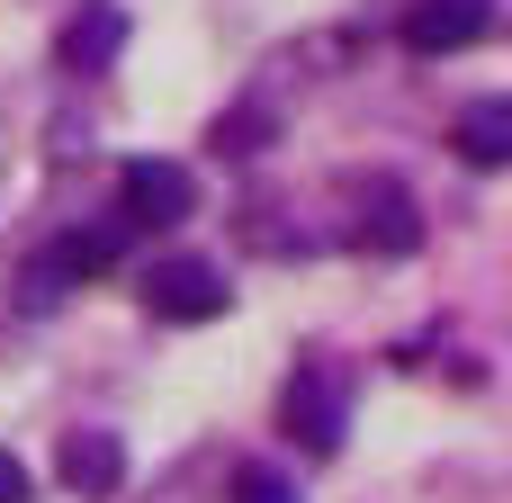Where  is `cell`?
Instances as JSON below:
<instances>
[{"instance_id":"1","label":"cell","mask_w":512,"mask_h":503,"mask_svg":"<svg viewBox=\"0 0 512 503\" xmlns=\"http://www.w3.org/2000/svg\"><path fill=\"white\" fill-rule=\"evenodd\" d=\"M189 207H198V180H189L180 162L135 153V162L117 171V225H153V234H171V225H189Z\"/></svg>"},{"instance_id":"2","label":"cell","mask_w":512,"mask_h":503,"mask_svg":"<svg viewBox=\"0 0 512 503\" xmlns=\"http://www.w3.org/2000/svg\"><path fill=\"white\" fill-rule=\"evenodd\" d=\"M117 243H126V225H72V234H54V243L36 252V279H27V297L45 306V297H72V288H90V279L117 261Z\"/></svg>"},{"instance_id":"3","label":"cell","mask_w":512,"mask_h":503,"mask_svg":"<svg viewBox=\"0 0 512 503\" xmlns=\"http://www.w3.org/2000/svg\"><path fill=\"white\" fill-rule=\"evenodd\" d=\"M144 306H153L162 324H207V315L234 306V288H225L216 261H153V270H144Z\"/></svg>"},{"instance_id":"4","label":"cell","mask_w":512,"mask_h":503,"mask_svg":"<svg viewBox=\"0 0 512 503\" xmlns=\"http://www.w3.org/2000/svg\"><path fill=\"white\" fill-rule=\"evenodd\" d=\"M279 432H288L306 459H333V450H342V378H333V369H297L288 396H279Z\"/></svg>"},{"instance_id":"5","label":"cell","mask_w":512,"mask_h":503,"mask_svg":"<svg viewBox=\"0 0 512 503\" xmlns=\"http://www.w3.org/2000/svg\"><path fill=\"white\" fill-rule=\"evenodd\" d=\"M54 477H63L81 503H108L117 486H126V450H117V432H63Z\"/></svg>"},{"instance_id":"6","label":"cell","mask_w":512,"mask_h":503,"mask_svg":"<svg viewBox=\"0 0 512 503\" xmlns=\"http://www.w3.org/2000/svg\"><path fill=\"white\" fill-rule=\"evenodd\" d=\"M486 18H495V0H414L405 9V45L414 54H459V45L486 36Z\"/></svg>"},{"instance_id":"7","label":"cell","mask_w":512,"mask_h":503,"mask_svg":"<svg viewBox=\"0 0 512 503\" xmlns=\"http://www.w3.org/2000/svg\"><path fill=\"white\" fill-rule=\"evenodd\" d=\"M351 234H360V252H414V243H423V216H414V198H405L396 180H369Z\"/></svg>"},{"instance_id":"8","label":"cell","mask_w":512,"mask_h":503,"mask_svg":"<svg viewBox=\"0 0 512 503\" xmlns=\"http://www.w3.org/2000/svg\"><path fill=\"white\" fill-rule=\"evenodd\" d=\"M117 45H126L117 0H81V9H72V27H63V72H108V63H117Z\"/></svg>"},{"instance_id":"9","label":"cell","mask_w":512,"mask_h":503,"mask_svg":"<svg viewBox=\"0 0 512 503\" xmlns=\"http://www.w3.org/2000/svg\"><path fill=\"white\" fill-rule=\"evenodd\" d=\"M459 162H477V171H504L512 162V99H477L459 117Z\"/></svg>"},{"instance_id":"10","label":"cell","mask_w":512,"mask_h":503,"mask_svg":"<svg viewBox=\"0 0 512 503\" xmlns=\"http://www.w3.org/2000/svg\"><path fill=\"white\" fill-rule=\"evenodd\" d=\"M234 503H297V486H288L279 468H243V477H234Z\"/></svg>"},{"instance_id":"11","label":"cell","mask_w":512,"mask_h":503,"mask_svg":"<svg viewBox=\"0 0 512 503\" xmlns=\"http://www.w3.org/2000/svg\"><path fill=\"white\" fill-rule=\"evenodd\" d=\"M0 503H27V468H18L9 450H0Z\"/></svg>"},{"instance_id":"12","label":"cell","mask_w":512,"mask_h":503,"mask_svg":"<svg viewBox=\"0 0 512 503\" xmlns=\"http://www.w3.org/2000/svg\"><path fill=\"white\" fill-rule=\"evenodd\" d=\"M0 162H9V117H0Z\"/></svg>"}]
</instances>
